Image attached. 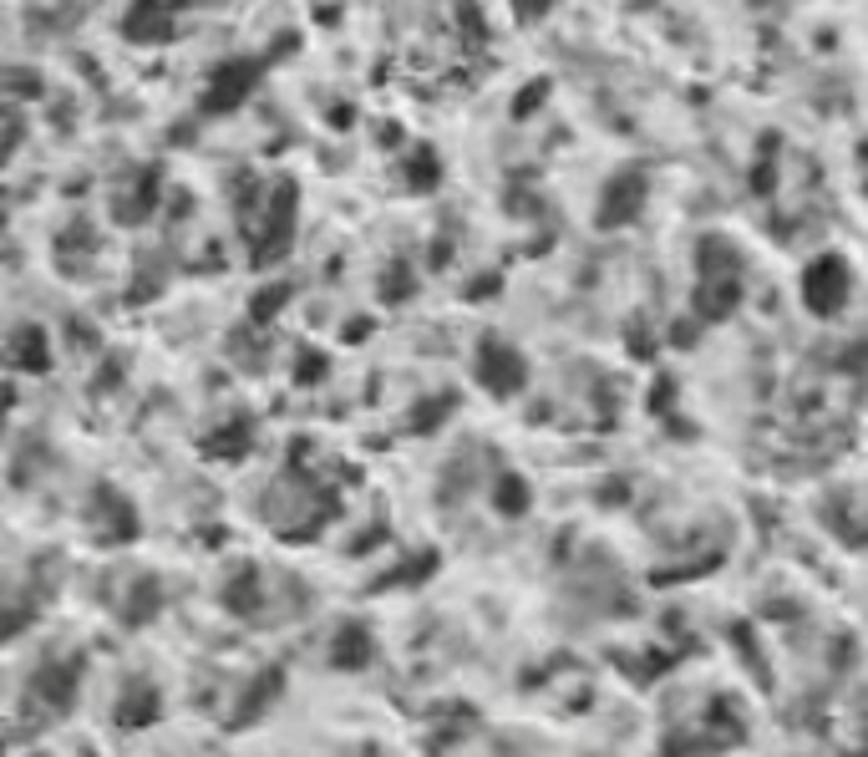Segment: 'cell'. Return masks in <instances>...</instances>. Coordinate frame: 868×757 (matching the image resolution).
I'll return each mask as SVG.
<instances>
[{
  "label": "cell",
  "instance_id": "28",
  "mask_svg": "<svg viewBox=\"0 0 868 757\" xmlns=\"http://www.w3.org/2000/svg\"><path fill=\"white\" fill-rule=\"evenodd\" d=\"M11 92H41V87H36V81H31V72H11Z\"/></svg>",
  "mask_w": 868,
  "mask_h": 757
},
{
  "label": "cell",
  "instance_id": "8",
  "mask_svg": "<svg viewBox=\"0 0 868 757\" xmlns=\"http://www.w3.org/2000/svg\"><path fill=\"white\" fill-rule=\"evenodd\" d=\"M158 712H163L158 687H153V681H132V687L122 691V702H118V712H112V717H118L122 727H147V722L158 717Z\"/></svg>",
  "mask_w": 868,
  "mask_h": 757
},
{
  "label": "cell",
  "instance_id": "19",
  "mask_svg": "<svg viewBox=\"0 0 868 757\" xmlns=\"http://www.w3.org/2000/svg\"><path fill=\"white\" fill-rule=\"evenodd\" d=\"M285 300H289V285H270L264 295H254L250 320H254V326H270V320H275V310H285Z\"/></svg>",
  "mask_w": 868,
  "mask_h": 757
},
{
  "label": "cell",
  "instance_id": "2",
  "mask_svg": "<svg viewBox=\"0 0 868 757\" xmlns=\"http://www.w3.org/2000/svg\"><path fill=\"white\" fill-rule=\"evenodd\" d=\"M848 290H854V275H848V265L838 254H823V260H813L803 270V306L813 316H838L848 306Z\"/></svg>",
  "mask_w": 868,
  "mask_h": 757
},
{
  "label": "cell",
  "instance_id": "7",
  "mask_svg": "<svg viewBox=\"0 0 868 757\" xmlns=\"http://www.w3.org/2000/svg\"><path fill=\"white\" fill-rule=\"evenodd\" d=\"M741 300V279L737 275H716L696 285V316L701 320H726Z\"/></svg>",
  "mask_w": 868,
  "mask_h": 757
},
{
  "label": "cell",
  "instance_id": "3",
  "mask_svg": "<svg viewBox=\"0 0 868 757\" xmlns=\"http://www.w3.org/2000/svg\"><path fill=\"white\" fill-rule=\"evenodd\" d=\"M477 382H483L493 397H518L528 386V361L518 356L514 345H503L487 336V341L477 345Z\"/></svg>",
  "mask_w": 868,
  "mask_h": 757
},
{
  "label": "cell",
  "instance_id": "1",
  "mask_svg": "<svg viewBox=\"0 0 868 757\" xmlns=\"http://www.w3.org/2000/svg\"><path fill=\"white\" fill-rule=\"evenodd\" d=\"M260 72H264V56H234V62H224V67H219V72L209 77V92L198 97V112H204V118L234 112V107L254 92Z\"/></svg>",
  "mask_w": 868,
  "mask_h": 757
},
{
  "label": "cell",
  "instance_id": "5",
  "mask_svg": "<svg viewBox=\"0 0 868 757\" xmlns=\"http://www.w3.org/2000/svg\"><path fill=\"white\" fill-rule=\"evenodd\" d=\"M645 209V173H615L605 184V199H600V229H619L635 224Z\"/></svg>",
  "mask_w": 868,
  "mask_h": 757
},
{
  "label": "cell",
  "instance_id": "26",
  "mask_svg": "<svg viewBox=\"0 0 868 757\" xmlns=\"http://www.w3.org/2000/svg\"><path fill=\"white\" fill-rule=\"evenodd\" d=\"M229 605H234L239 611V600H244V605H254V570H244V580H234V590H229Z\"/></svg>",
  "mask_w": 868,
  "mask_h": 757
},
{
  "label": "cell",
  "instance_id": "20",
  "mask_svg": "<svg viewBox=\"0 0 868 757\" xmlns=\"http://www.w3.org/2000/svg\"><path fill=\"white\" fill-rule=\"evenodd\" d=\"M452 407H458V397H452V392H448V397H432L427 407H417V417H411L407 427H411V432H432V427L442 423V417H448Z\"/></svg>",
  "mask_w": 868,
  "mask_h": 757
},
{
  "label": "cell",
  "instance_id": "17",
  "mask_svg": "<svg viewBox=\"0 0 868 757\" xmlns=\"http://www.w3.org/2000/svg\"><path fill=\"white\" fill-rule=\"evenodd\" d=\"M279 687H285V677H279V671H264V677L254 681V691H250V706H239L234 722H254V717L264 712V706L275 702V691H279Z\"/></svg>",
  "mask_w": 868,
  "mask_h": 757
},
{
  "label": "cell",
  "instance_id": "27",
  "mask_svg": "<svg viewBox=\"0 0 868 757\" xmlns=\"http://www.w3.org/2000/svg\"><path fill=\"white\" fill-rule=\"evenodd\" d=\"M549 6H553V0H518V15H524V21H539Z\"/></svg>",
  "mask_w": 868,
  "mask_h": 757
},
{
  "label": "cell",
  "instance_id": "6",
  "mask_svg": "<svg viewBox=\"0 0 868 757\" xmlns=\"http://www.w3.org/2000/svg\"><path fill=\"white\" fill-rule=\"evenodd\" d=\"M122 36L128 41H168L173 15L163 11V0H138V6L122 15Z\"/></svg>",
  "mask_w": 868,
  "mask_h": 757
},
{
  "label": "cell",
  "instance_id": "15",
  "mask_svg": "<svg viewBox=\"0 0 868 757\" xmlns=\"http://www.w3.org/2000/svg\"><path fill=\"white\" fill-rule=\"evenodd\" d=\"M336 661L341 666H366L371 661V630L366 625H345L336 636Z\"/></svg>",
  "mask_w": 868,
  "mask_h": 757
},
{
  "label": "cell",
  "instance_id": "21",
  "mask_svg": "<svg viewBox=\"0 0 868 757\" xmlns=\"http://www.w3.org/2000/svg\"><path fill=\"white\" fill-rule=\"evenodd\" d=\"M543 97H549V77H539V81H528L524 92L514 97V118H534L543 107Z\"/></svg>",
  "mask_w": 868,
  "mask_h": 757
},
{
  "label": "cell",
  "instance_id": "11",
  "mask_svg": "<svg viewBox=\"0 0 868 757\" xmlns=\"http://www.w3.org/2000/svg\"><path fill=\"white\" fill-rule=\"evenodd\" d=\"M696 270L701 279H716V275H741V254L732 250L726 240H716V234H706L696 250Z\"/></svg>",
  "mask_w": 868,
  "mask_h": 757
},
{
  "label": "cell",
  "instance_id": "25",
  "mask_svg": "<svg viewBox=\"0 0 868 757\" xmlns=\"http://www.w3.org/2000/svg\"><path fill=\"white\" fill-rule=\"evenodd\" d=\"M295 376H300L305 386L320 382V376H326V356H316V351H305V356H300V372H295Z\"/></svg>",
  "mask_w": 868,
  "mask_h": 757
},
{
  "label": "cell",
  "instance_id": "24",
  "mask_svg": "<svg viewBox=\"0 0 868 757\" xmlns=\"http://www.w3.org/2000/svg\"><path fill=\"white\" fill-rule=\"evenodd\" d=\"M458 21H462V31H468V41H473V46H483L487 26H483V15H477L468 0H458Z\"/></svg>",
  "mask_w": 868,
  "mask_h": 757
},
{
  "label": "cell",
  "instance_id": "14",
  "mask_svg": "<svg viewBox=\"0 0 868 757\" xmlns=\"http://www.w3.org/2000/svg\"><path fill=\"white\" fill-rule=\"evenodd\" d=\"M250 438H254V427L239 417V423H229V427H219V432H209L204 438V452L209 458H239V452L250 448Z\"/></svg>",
  "mask_w": 868,
  "mask_h": 757
},
{
  "label": "cell",
  "instance_id": "4",
  "mask_svg": "<svg viewBox=\"0 0 868 757\" xmlns=\"http://www.w3.org/2000/svg\"><path fill=\"white\" fill-rule=\"evenodd\" d=\"M295 199H300V188L289 184H275V199H270V224H264L260 244H254V265H275L279 254L289 250V234H295Z\"/></svg>",
  "mask_w": 868,
  "mask_h": 757
},
{
  "label": "cell",
  "instance_id": "10",
  "mask_svg": "<svg viewBox=\"0 0 868 757\" xmlns=\"http://www.w3.org/2000/svg\"><path fill=\"white\" fill-rule=\"evenodd\" d=\"M77 677H81V661H62V666H46L36 677V702L46 696V702H56V706H66L72 702V691H77Z\"/></svg>",
  "mask_w": 868,
  "mask_h": 757
},
{
  "label": "cell",
  "instance_id": "22",
  "mask_svg": "<svg viewBox=\"0 0 868 757\" xmlns=\"http://www.w3.org/2000/svg\"><path fill=\"white\" fill-rule=\"evenodd\" d=\"M407 295H411V270L392 265V270H386V285H382V300H386V306H402Z\"/></svg>",
  "mask_w": 868,
  "mask_h": 757
},
{
  "label": "cell",
  "instance_id": "23",
  "mask_svg": "<svg viewBox=\"0 0 868 757\" xmlns=\"http://www.w3.org/2000/svg\"><path fill=\"white\" fill-rule=\"evenodd\" d=\"M777 138H767L762 143V163H757V173H751V188H757V194H767V188L777 184Z\"/></svg>",
  "mask_w": 868,
  "mask_h": 757
},
{
  "label": "cell",
  "instance_id": "13",
  "mask_svg": "<svg viewBox=\"0 0 868 757\" xmlns=\"http://www.w3.org/2000/svg\"><path fill=\"white\" fill-rule=\"evenodd\" d=\"M158 209V173H143V184H138V194H128V199H118V219L122 224H143L147 213Z\"/></svg>",
  "mask_w": 868,
  "mask_h": 757
},
{
  "label": "cell",
  "instance_id": "12",
  "mask_svg": "<svg viewBox=\"0 0 868 757\" xmlns=\"http://www.w3.org/2000/svg\"><path fill=\"white\" fill-rule=\"evenodd\" d=\"M97 504L107 508V524H102V539H107V545H118V539H132V534H138V514H132V508L122 504V498H118L112 489L97 493Z\"/></svg>",
  "mask_w": 868,
  "mask_h": 757
},
{
  "label": "cell",
  "instance_id": "16",
  "mask_svg": "<svg viewBox=\"0 0 868 757\" xmlns=\"http://www.w3.org/2000/svg\"><path fill=\"white\" fill-rule=\"evenodd\" d=\"M442 184V163H437L432 147H417L407 158V188H417V194H427V188Z\"/></svg>",
  "mask_w": 868,
  "mask_h": 757
},
{
  "label": "cell",
  "instance_id": "9",
  "mask_svg": "<svg viewBox=\"0 0 868 757\" xmlns=\"http://www.w3.org/2000/svg\"><path fill=\"white\" fill-rule=\"evenodd\" d=\"M11 366L15 372H46L52 366V345H46V331L41 326H21L11 336Z\"/></svg>",
  "mask_w": 868,
  "mask_h": 757
},
{
  "label": "cell",
  "instance_id": "18",
  "mask_svg": "<svg viewBox=\"0 0 868 757\" xmlns=\"http://www.w3.org/2000/svg\"><path fill=\"white\" fill-rule=\"evenodd\" d=\"M493 504H498V514H508V518L528 514V489H524V479H514V473H503L498 489H493Z\"/></svg>",
  "mask_w": 868,
  "mask_h": 757
}]
</instances>
